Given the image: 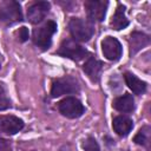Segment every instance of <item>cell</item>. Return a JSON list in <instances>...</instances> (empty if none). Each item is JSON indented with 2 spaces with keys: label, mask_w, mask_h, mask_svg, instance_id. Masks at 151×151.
I'll return each instance as SVG.
<instances>
[{
  "label": "cell",
  "mask_w": 151,
  "mask_h": 151,
  "mask_svg": "<svg viewBox=\"0 0 151 151\" xmlns=\"http://www.w3.org/2000/svg\"><path fill=\"white\" fill-rule=\"evenodd\" d=\"M68 31L74 40L86 42L92 38L94 33V27L92 22L87 20L80 18H72L68 22Z\"/></svg>",
  "instance_id": "cell-1"
},
{
  "label": "cell",
  "mask_w": 151,
  "mask_h": 151,
  "mask_svg": "<svg viewBox=\"0 0 151 151\" xmlns=\"http://www.w3.org/2000/svg\"><path fill=\"white\" fill-rule=\"evenodd\" d=\"M22 11L18 1L6 0L0 2V22L5 25H14L22 21Z\"/></svg>",
  "instance_id": "cell-2"
},
{
  "label": "cell",
  "mask_w": 151,
  "mask_h": 151,
  "mask_svg": "<svg viewBox=\"0 0 151 151\" xmlns=\"http://www.w3.org/2000/svg\"><path fill=\"white\" fill-rule=\"evenodd\" d=\"M57 32V22L48 20L42 26L34 28L33 31V42L42 50H47L52 44V37Z\"/></svg>",
  "instance_id": "cell-3"
},
{
  "label": "cell",
  "mask_w": 151,
  "mask_h": 151,
  "mask_svg": "<svg viewBox=\"0 0 151 151\" xmlns=\"http://www.w3.org/2000/svg\"><path fill=\"white\" fill-rule=\"evenodd\" d=\"M79 90H80V86H79L78 80L71 76H65L63 78H58L52 81L51 96L53 98H57L63 94L77 93L79 92Z\"/></svg>",
  "instance_id": "cell-4"
},
{
  "label": "cell",
  "mask_w": 151,
  "mask_h": 151,
  "mask_svg": "<svg viewBox=\"0 0 151 151\" xmlns=\"http://www.w3.org/2000/svg\"><path fill=\"white\" fill-rule=\"evenodd\" d=\"M55 53L61 55V57L74 60V61L83 60L84 58H86V55L90 54L85 47L80 46L78 42H76L74 40H71V39L63 40V42L60 44V46Z\"/></svg>",
  "instance_id": "cell-5"
},
{
  "label": "cell",
  "mask_w": 151,
  "mask_h": 151,
  "mask_svg": "<svg viewBox=\"0 0 151 151\" xmlns=\"http://www.w3.org/2000/svg\"><path fill=\"white\" fill-rule=\"evenodd\" d=\"M58 110L59 112L70 119L79 118L84 114L85 107L81 104V101L76 97H66L61 99L58 103Z\"/></svg>",
  "instance_id": "cell-6"
},
{
  "label": "cell",
  "mask_w": 151,
  "mask_h": 151,
  "mask_svg": "<svg viewBox=\"0 0 151 151\" xmlns=\"http://www.w3.org/2000/svg\"><path fill=\"white\" fill-rule=\"evenodd\" d=\"M84 7L90 22H100L106 15L109 2L104 0H87L84 2Z\"/></svg>",
  "instance_id": "cell-7"
},
{
  "label": "cell",
  "mask_w": 151,
  "mask_h": 151,
  "mask_svg": "<svg viewBox=\"0 0 151 151\" xmlns=\"http://www.w3.org/2000/svg\"><path fill=\"white\" fill-rule=\"evenodd\" d=\"M101 51H103L104 57L111 61L119 60L123 54V47H122L120 42L118 41V39H116L114 37H111V35H107L103 39Z\"/></svg>",
  "instance_id": "cell-8"
},
{
  "label": "cell",
  "mask_w": 151,
  "mask_h": 151,
  "mask_svg": "<svg viewBox=\"0 0 151 151\" xmlns=\"http://www.w3.org/2000/svg\"><path fill=\"white\" fill-rule=\"evenodd\" d=\"M24 122L19 117L12 114H4L0 116V133L13 136L18 133L20 130L24 129Z\"/></svg>",
  "instance_id": "cell-9"
},
{
  "label": "cell",
  "mask_w": 151,
  "mask_h": 151,
  "mask_svg": "<svg viewBox=\"0 0 151 151\" xmlns=\"http://www.w3.org/2000/svg\"><path fill=\"white\" fill-rule=\"evenodd\" d=\"M51 8L47 1H35L27 7V19L31 24H39L44 20Z\"/></svg>",
  "instance_id": "cell-10"
},
{
  "label": "cell",
  "mask_w": 151,
  "mask_h": 151,
  "mask_svg": "<svg viewBox=\"0 0 151 151\" xmlns=\"http://www.w3.org/2000/svg\"><path fill=\"white\" fill-rule=\"evenodd\" d=\"M150 44V37L142 32H132L129 38V47H130V55H134L142 48Z\"/></svg>",
  "instance_id": "cell-11"
},
{
  "label": "cell",
  "mask_w": 151,
  "mask_h": 151,
  "mask_svg": "<svg viewBox=\"0 0 151 151\" xmlns=\"http://www.w3.org/2000/svg\"><path fill=\"white\" fill-rule=\"evenodd\" d=\"M103 68V63L93 57L88 58L87 61L83 65V71L90 78L92 83H98L100 79V72Z\"/></svg>",
  "instance_id": "cell-12"
},
{
  "label": "cell",
  "mask_w": 151,
  "mask_h": 151,
  "mask_svg": "<svg viewBox=\"0 0 151 151\" xmlns=\"http://www.w3.org/2000/svg\"><path fill=\"white\" fill-rule=\"evenodd\" d=\"M112 127L118 136L126 137L133 129V122L126 116H117L112 120Z\"/></svg>",
  "instance_id": "cell-13"
},
{
  "label": "cell",
  "mask_w": 151,
  "mask_h": 151,
  "mask_svg": "<svg viewBox=\"0 0 151 151\" xmlns=\"http://www.w3.org/2000/svg\"><path fill=\"white\" fill-rule=\"evenodd\" d=\"M110 26L112 29L119 31L129 26V19L125 15V6L123 4H118L116 12L110 21Z\"/></svg>",
  "instance_id": "cell-14"
},
{
  "label": "cell",
  "mask_w": 151,
  "mask_h": 151,
  "mask_svg": "<svg viewBox=\"0 0 151 151\" xmlns=\"http://www.w3.org/2000/svg\"><path fill=\"white\" fill-rule=\"evenodd\" d=\"M112 106L114 110L119 111V112H124V113H129L132 112L136 107L134 105V99L132 97V94H124L120 97H117L113 101H112Z\"/></svg>",
  "instance_id": "cell-15"
},
{
  "label": "cell",
  "mask_w": 151,
  "mask_h": 151,
  "mask_svg": "<svg viewBox=\"0 0 151 151\" xmlns=\"http://www.w3.org/2000/svg\"><path fill=\"white\" fill-rule=\"evenodd\" d=\"M124 80H125L126 85L129 86V88L132 90V92L134 94H142V93H144L146 91V83L140 80L133 73L125 72L124 73Z\"/></svg>",
  "instance_id": "cell-16"
},
{
  "label": "cell",
  "mask_w": 151,
  "mask_h": 151,
  "mask_svg": "<svg viewBox=\"0 0 151 151\" xmlns=\"http://www.w3.org/2000/svg\"><path fill=\"white\" fill-rule=\"evenodd\" d=\"M150 132H151V129L150 126L145 125L143 126L138 133L134 136L133 138V142L138 145H143V146H147L149 145V142H150Z\"/></svg>",
  "instance_id": "cell-17"
},
{
  "label": "cell",
  "mask_w": 151,
  "mask_h": 151,
  "mask_svg": "<svg viewBox=\"0 0 151 151\" xmlns=\"http://www.w3.org/2000/svg\"><path fill=\"white\" fill-rule=\"evenodd\" d=\"M11 106H12V103H11V99L8 98V96H7L6 88H5L4 84H0V111L7 110Z\"/></svg>",
  "instance_id": "cell-18"
},
{
  "label": "cell",
  "mask_w": 151,
  "mask_h": 151,
  "mask_svg": "<svg viewBox=\"0 0 151 151\" xmlns=\"http://www.w3.org/2000/svg\"><path fill=\"white\" fill-rule=\"evenodd\" d=\"M83 149L85 151H100V147H99V144L97 143V140L93 138V137H87L84 143H83Z\"/></svg>",
  "instance_id": "cell-19"
},
{
  "label": "cell",
  "mask_w": 151,
  "mask_h": 151,
  "mask_svg": "<svg viewBox=\"0 0 151 151\" xmlns=\"http://www.w3.org/2000/svg\"><path fill=\"white\" fill-rule=\"evenodd\" d=\"M17 33H18V39H19V41H20V42H25L26 40H28L29 33H28V29H27L25 26L20 27V28H19V31H18Z\"/></svg>",
  "instance_id": "cell-20"
},
{
  "label": "cell",
  "mask_w": 151,
  "mask_h": 151,
  "mask_svg": "<svg viewBox=\"0 0 151 151\" xmlns=\"http://www.w3.org/2000/svg\"><path fill=\"white\" fill-rule=\"evenodd\" d=\"M0 151H12V146L7 140L0 139Z\"/></svg>",
  "instance_id": "cell-21"
},
{
  "label": "cell",
  "mask_w": 151,
  "mask_h": 151,
  "mask_svg": "<svg viewBox=\"0 0 151 151\" xmlns=\"http://www.w3.org/2000/svg\"><path fill=\"white\" fill-rule=\"evenodd\" d=\"M0 68H1V63H0Z\"/></svg>",
  "instance_id": "cell-22"
}]
</instances>
